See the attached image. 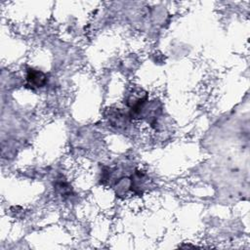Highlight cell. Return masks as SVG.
Instances as JSON below:
<instances>
[{
  "instance_id": "1",
  "label": "cell",
  "mask_w": 250,
  "mask_h": 250,
  "mask_svg": "<svg viewBox=\"0 0 250 250\" xmlns=\"http://www.w3.org/2000/svg\"><path fill=\"white\" fill-rule=\"evenodd\" d=\"M26 81L34 88H40L47 83V77L45 73L34 68H28L26 71Z\"/></svg>"
}]
</instances>
